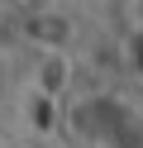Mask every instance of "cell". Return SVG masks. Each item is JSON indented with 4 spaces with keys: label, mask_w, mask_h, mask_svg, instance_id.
<instances>
[{
    "label": "cell",
    "mask_w": 143,
    "mask_h": 148,
    "mask_svg": "<svg viewBox=\"0 0 143 148\" xmlns=\"http://www.w3.org/2000/svg\"><path fill=\"white\" fill-rule=\"evenodd\" d=\"M0 81H5V67H0Z\"/></svg>",
    "instance_id": "obj_3"
},
{
    "label": "cell",
    "mask_w": 143,
    "mask_h": 148,
    "mask_svg": "<svg viewBox=\"0 0 143 148\" xmlns=\"http://www.w3.org/2000/svg\"><path fill=\"white\" fill-rule=\"evenodd\" d=\"M119 67L133 86H143V19H129L119 34Z\"/></svg>",
    "instance_id": "obj_1"
},
{
    "label": "cell",
    "mask_w": 143,
    "mask_h": 148,
    "mask_svg": "<svg viewBox=\"0 0 143 148\" xmlns=\"http://www.w3.org/2000/svg\"><path fill=\"white\" fill-rule=\"evenodd\" d=\"M133 19H143V0H133Z\"/></svg>",
    "instance_id": "obj_2"
}]
</instances>
